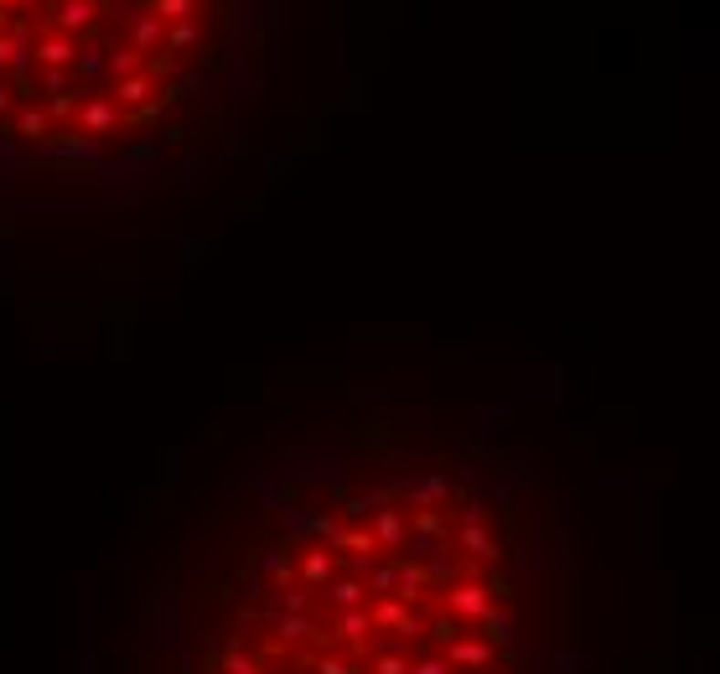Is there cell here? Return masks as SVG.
<instances>
[{
	"label": "cell",
	"mask_w": 720,
	"mask_h": 674,
	"mask_svg": "<svg viewBox=\"0 0 720 674\" xmlns=\"http://www.w3.org/2000/svg\"><path fill=\"white\" fill-rule=\"evenodd\" d=\"M197 42H203V26H197V21H176V26H166V52L197 47Z\"/></svg>",
	"instance_id": "cell-5"
},
{
	"label": "cell",
	"mask_w": 720,
	"mask_h": 674,
	"mask_svg": "<svg viewBox=\"0 0 720 674\" xmlns=\"http://www.w3.org/2000/svg\"><path fill=\"white\" fill-rule=\"evenodd\" d=\"M32 58L42 63V73L47 68H73V58H78V42L73 37H63V32H42V37H32Z\"/></svg>",
	"instance_id": "cell-3"
},
{
	"label": "cell",
	"mask_w": 720,
	"mask_h": 674,
	"mask_svg": "<svg viewBox=\"0 0 720 674\" xmlns=\"http://www.w3.org/2000/svg\"><path fill=\"white\" fill-rule=\"evenodd\" d=\"M125 21H130V52H161L166 47V26H161L145 5L125 11Z\"/></svg>",
	"instance_id": "cell-4"
},
{
	"label": "cell",
	"mask_w": 720,
	"mask_h": 674,
	"mask_svg": "<svg viewBox=\"0 0 720 674\" xmlns=\"http://www.w3.org/2000/svg\"><path fill=\"white\" fill-rule=\"evenodd\" d=\"M37 0H0V11H5V16H11V11H32Z\"/></svg>",
	"instance_id": "cell-7"
},
{
	"label": "cell",
	"mask_w": 720,
	"mask_h": 674,
	"mask_svg": "<svg viewBox=\"0 0 720 674\" xmlns=\"http://www.w3.org/2000/svg\"><path fill=\"white\" fill-rule=\"evenodd\" d=\"M11 110V83H0V114Z\"/></svg>",
	"instance_id": "cell-8"
},
{
	"label": "cell",
	"mask_w": 720,
	"mask_h": 674,
	"mask_svg": "<svg viewBox=\"0 0 720 674\" xmlns=\"http://www.w3.org/2000/svg\"><path fill=\"white\" fill-rule=\"evenodd\" d=\"M99 16H104V0H57L52 5V32H63V37H89L99 26Z\"/></svg>",
	"instance_id": "cell-2"
},
{
	"label": "cell",
	"mask_w": 720,
	"mask_h": 674,
	"mask_svg": "<svg viewBox=\"0 0 720 674\" xmlns=\"http://www.w3.org/2000/svg\"><path fill=\"white\" fill-rule=\"evenodd\" d=\"M508 524L451 472L290 498L203 592L182 674H524Z\"/></svg>",
	"instance_id": "cell-1"
},
{
	"label": "cell",
	"mask_w": 720,
	"mask_h": 674,
	"mask_svg": "<svg viewBox=\"0 0 720 674\" xmlns=\"http://www.w3.org/2000/svg\"><path fill=\"white\" fill-rule=\"evenodd\" d=\"M73 73H78V79H99V73H104V47H78Z\"/></svg>",
	"instance_id": "cell-6"
}]
</instances>
